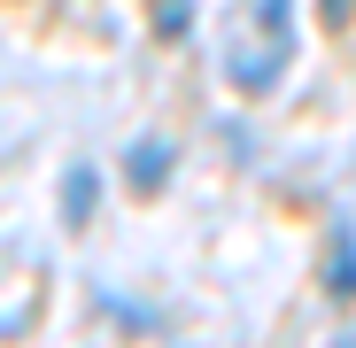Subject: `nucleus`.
Wrapping results in <instances>:
<instances>
[{
	"instance_id": "f257e3e1",
	"label": "nucleus",
	"mask_w": 356,
	"mask_h": 348,
	"mask_svg": "<svg viewBox=\"0 0 356 348\" xmlns=\"http://www.w3.org/2000/svg\"><path fill=\"white\" fill-rule=\"evenodd\" d=\"M286 63H294V0H256L248 39L225 54V78H232V93H271L286 78Z\"/></svg>"
},
{
	"instance_id": "f03ea898",
	"label": "nucleus",
	"mask_w": 356,
	"mask_h": 348,
	"mask_svg": "<svg viewBox=\"0 0 356 348\" xmlns=\"http://www.w3.org/2000/svg\"><path fill=\"white\" fill-rule=\"evenodd\" d=\"M325 295L356 302V224L348 217H333V232H325Z\"/></svg>"
},
{
	"instance_id": "7ed1b4c3",
	"label": "nucleus",
	"mask_w": 356,
	"mask_h": 348,
	"mask_svg": "<svg viewBox=\"0 0 356 348\" xmlns=\"http://www.w3.org/2000/svg\"><path fill=\"white\" fill-rule=\"evenodd\" d=\"M170 163H178V155H170V140H155V132H147V140H132V155H124V179H132V194H163Z\"/></svg>"
},
{
	"instance_id": "20e7f679",
	"label": "nucleus",
	"mask_w": 356,
	"mask_h": 348,
	"mask_svg": "<svg viewBox=\"0 0 356 348\" xmlns=\"http://www.w3.org/2000/svg\"><path fill=\"white\" fill-rule=\"evenodd\" d=\"M93 201H101V170L70 163L63 170V224H93Z\"/></svg>"
},
{
	"instance_id": "39448f33",
	"label": "nucleus",
	"mask_w": 356,
	"mask_h": 348,
	"mask_svg": "<svg viewBox=\"0 0 356 348\" xmlns=\"http://www.w3.org/2000/svg\"><path fill=\"white\" fill-rule=\"evenodd\" d=\"M155 31L163 39H186L194 31V0H155Z\"/></svg>"
},
{
	"instance_id": "423d86ee",
	"label": "nucleus",
	"mask_w": 356,
	"mask_h": 348,
	"mask_svg": "<svg viewBox=\"0 0 356 348\" xmlns=\"http://www.w3.org/2000/svg\"><path fill=\"white\" fill-rule=\"evenodd\" d=\"M0 340H8V317H0Z\"/></svg>"
}]
</instances>
